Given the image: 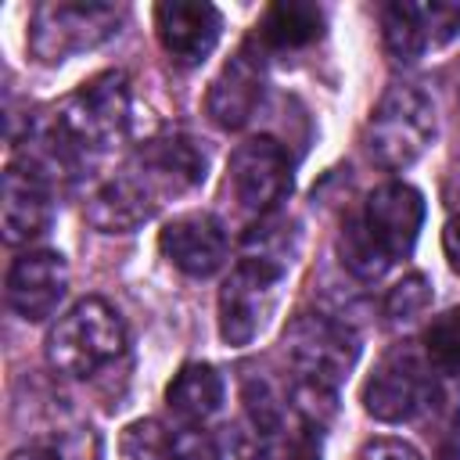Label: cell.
Wrapping results in <instances>:
<instances>
[{"label":"cell","instance_id":"17","mask_svg":"<svg viewBox=\"0 0 460 460\" xmlns=\"http://www.w3.org/2000/svg\"><path fill=\"white\" fill-rule=\"evenodd\" d=\"M323 36V11L309 0L270 4L255 25V43L262 50H302Z\"/></svg>","mask_w":460,"mask_h":460},{"label":"cell","instance_id":"7","mask_svg":"<svg viewBox=\"0 0 460 460\" xmlns=\"http://www.w3.org/2000/svg\"><path fill=\"white\" fill-rule=\"evenodd\" d=\"M428 399H431V363L410 345H395L392 352H385L363 385L367 413L388 424L417 417L428 406Z\"/></svg>","mask_w":460,"mask_h":460},{"label":"cell","instance_id":"27","mask_svg":"<svg viewBox=\"0 0 460 460\" xmlns=\"http://www.w3.org/2000/svg\"><path fill=\"white\" fill-rule=\"evenodd\" d=\"M438 460H460V449H456V446H446V449L438 453Z\"/></svg>","mask_w":460,"mask_h":460},{"label":"cell","instance_id":"18","mask_svg":"<svg viewBox=\"0 0 460 460\" xmlns=\"http://www.w3.org/2000/svg\"><path fill=\"white\" fill-rule=\"evenodd\" d=\"M165 402L183 424H198V420L212 417L223 406V377H219V370L208 367V363L180 367L176 377L165 388Z\"/></svg>","mask_w":460,"mask_h":460},{"label":"cell","instance_id":"10","mask_svg":"<svg viewBox=\"0 0 460 460\" xmlns=\"http://www.w3.org/2000/svg\"><path fill=\"white\" fill-rule=\"evenodd\" d=\"M385 47L399 61H417L420 54L449 43L460 32V4H388L381 11Z\"/></svg>","mask_w":460,"mask_h":460},{"label":"cell","instance_id":"16","mask_svg":"<svg viewBox=\"0 0 460 460\" xmlns=\"http://www.w3.org/2000/svg\"><path fill=\"white\" fill-rule=\"evenodd\" d=\"M155 208L158 205L140 190V183L126 169H119L86 198V219L104 234H129L140 223H147Z\"/></svg>","mask_w":460,"mask_h":460},{"label":"cell","instance_id":"2","mask_svg":"<svg viewBox=\"0 0 460 460\" xmlns=\"http://www.w3.org/2000/svg\"><path fill=\"white\" fill-rule=\"evenodd\" d=\"M435 140V104L424 90L395 83L377 101L367 122V151L385 169L413 165Z\"/></svg>","mask_w":460,"mask_h":460},{"label":"cell","instance_id":"11","mask_svg":"<svg viewBox=\"0 0 460 460\" xmlns=\"http://www.w3.org/2000/svg\"><path fill=\"white\" fill-rule=\"evenodd\" d=\"M262 83H266V68H262V47L255 43V36L248 43H241V50L223 65V72L212 79L208 97H205V111L219 129H241L259 101H262Z\"/></svg>","mask_w":460,"mask_h":460},{"label":"cell","instance_id":"12","mask_svg":"<svg viewBox=\"0 0 460 460\" xmlns=\"http://www.w3.org/2000/svg\"><path fill=\"white\" fill-rule=\"evenodd\" d=\"M68 291V266L58 252H25L7 270V305L29 320H47Z\"/></svg>","mask_w":460,"mask_h":460},{"label":"cell","instance_id":"19","mask_svg":"<svg viewBox=\"0 0 460 460\" xmlns=\"http://www.w3.org/2000/svg\"><path fill=\"white\" fill-rule=\"evenodd\" d=\"M338 248H341V262L359 277V280H377L392 262L385 259V252L374 244V237L367 234L359 212L356 216H345L341 223V234H338Z\"/></svg>","mask_w":460,"mask_h":460},{"label":"cell","instance_id":"3","mask_svg":"<svg viewBox=\"0 0 460 460\" xmlns=\"http://www.w3.org/2000/svg\"><path fill=\"white\" fill-rule=\"evenodd\" d=\"M284 284V262L273 255L241 259L219 288V334L226 345H252L270 323Z\"/></svg>","mask_w":460,"mask_h":460},{"label":"cell","instance_id":"25","mask_svg":"<svg viewBox=\"0 0 460 460\" xmlns=\"http://www.w3.org/2000/svg\"><path fill=\"white\" fill-rule=\"evenodd\" d=\"M442 248H446L449 266L460 273V216H453V219L446 223V230H442Z\"/></svg>","mask_w":460,"mask_h":460},{"label":"cell","instance_id":"6","mask_svg":"<svg viewBox=\"0 0 460 460\" xmlns=\"http://www.w3.org/2000/svg\"><path fill=\"white\" fill-rule=\"evenodd\" d=\"M291 190V165L277 140H244L226 165V194L241 219H266L277 201Z\"/></svg>","mask_w":460,"mask_h":460},{"label":"cell","instance_id":"14","mask_svg":"<svg viewBox=\"0 0 460 460\" xmlns=\"http://www.w3.org/2000/svg\"><path fill=\"white\" fill-rule=\"evenodd\" d=\"M158 248L187 277H212L226 262V230L208 212H183L162 226Z\"/></svg>","mask_w":460,"mask_h":460},{"label":"cell","instance_id":"21","mask_svg":"<svg viewBox=\"0 0 460 460\" xmlns=\"http://www.w3.org/2000/svg\"><path fill=\"white\" fill-rule=\"evenodd\" d=\"M122 460H172V435L158 420H133L119 438Z\"/></svg>","mask_w":460,"mask_h":460},{"label":"cell","instance_id":"24","mask_svg":"<svg viewBox=\"0 0 460 460\" xmlns=\"http://www.w3.org/2000/svg\"><path fill=\"white\" fill-rule=\"evenodd\" d=\"M356 460H420V453L402 438H374L359 449Z\"/></svg>","mask_w":460,"mask_h":460},{"label":"cell","instance_id":"26","mask_svg":"<svg viewBox=\"0 0 460 460\" xmlns=\"http://www.w3.org/2000/svg\"><path fill=\"white\" fill-rule=\"evenodd\" d=\"M7 460H61L54 449H43V446H25V449H14Z\"/></svg>","mask_w":460,"mask_h":460},{"label":"cell","instance_id":"13","mask_svg":"<svg viewBox=\"0 0 460 460\" xmlns=\"http://www.w3.org/2000/svg\"><path fill=\"white\" fill-rule=\"evenodd\" d=\"M223 18L212 4L198 0H169L155 7V32L162 50L176 65H201L219 43Z\"/></svg>","mask_w":460,"mask_h":460},{"label":"cell","instance_id":"9","mask_svg":"<svg viewBox=\"0 0 460 460\" xmlns=\"http://www.w3.org/2000/svg\"><path fill=\"white\" fill-rule=\"evenodd\" d=\"M359 219L374 237V244L385 252V259L395 262V259H406L417 244V234L424 223V198L417 187L402 180H388L367 194Z\"/></svg>","mask_w":460,"mask_h":460},{"label":"cell","instance_id":"22","mask_svg":"<svg viewBox=\"0 0 460 460\" xmlns=\"http://www.w3.org/2000/svg\"><path fill=\"white\" fill-rule=\"evenodd\" d=\"M428 305H431V284H428V277L410 273L402 284L392 288V295L385 302V313H388L392 323H413Z\"/></svg>","mask_w":460,"mask_h":460},{"label":"cell","instance_id":"5","mask_svg":"<svg viewBox=\"0 0 460 460\" xmlns=\"http://www.w3.org/2000/svg\"><path fill=\"white\" fill-rule=\"evenodd\" d=\"M280 345L302 381L323 385L331 392L349 377V370L359 359V338L323 313H298L284 327Z\"/></svg>","mask_w":460,"mask_h":460},{"label":"cell","instance_id":"15","mask_svg":"<svg viewBox=\"0 0 460 460\" xmlns=\"http://www.w3.org/2000/svg\"><path fill=\"white\" fill-rule=\"evenodd\" d=\"M50 183L36 176L29 165L11 162L0 187V219H4V241L25 244L40 237L50 226Z\"/></svg>","mask_w":460,"mask_h":460},{"label":"cell","instance_id":"1","mask_svg":"<svg viewBox=\"0 0 460 460\" xmlns=\"http://www.w3.org/2000/svg\"><path fill=\"white\" fill-rule=\"evenodd\" d=\"M126 349V327L122 316L104 298H83L75 302L50 331L47 338V359L54 370L68 377H86L111 359H119Z\"/></svg>","mask_w":460,"mask_h":460},{"label":"cell","instance_id":"23","mask_svg":"<svg viewBox=\"0 0 460 460\" xmlns=\"http://www.w3.org/2000/svg\"><path fill=\"white\" fill-rule=\"evenodd\" d=\"M172 460H219V449L201 428L187 424L172 431Z\"/></svg>","mask_w":460,"mask_h":460},{"label":"cell","instance_id":"4","mask_svg":"<svg viewBox=\"0 0 460 460\" xmlns=\"http://www.w3.org/2000/svg\"><path fill=\"white\" fill-rule=\"evenodd\" d=\"M122 22V11L111 4H72V0H50L32 11L29 22V50L43 65H61L83 50L101 47L108 36H115Z\"/></svg>","mask_w":460,"mask_h":460},{"label":"cell","instance_id":"8","mask_svg":"<svg viewBox=\"0 0 460 460\" xmlns=\"http://www.w3.org/2000/svg\"><path fill=\"white\" fill-rule=\"evenodd\" d=\"M122 169L140 183V190L155 205H162L165 198H180V194L194 190L205 180L208 158L190 137L169 133V137L147 140Z\"/></svg>","mask_w":460,"mask_h":460},{"label":"cell","instance_id":"20","mask_svg":"<svg viewBox=\"0 0 460 460\" xmlns=\"http://www.w3.org/2000/svg\"><path fill=\"white\" fill-rule=\"evenodd\" d=\"M424 359L446 377H460V305L435 316L424 331Z\"/></svg>","mask_w":460,"mask_h":460}]
</instances>
